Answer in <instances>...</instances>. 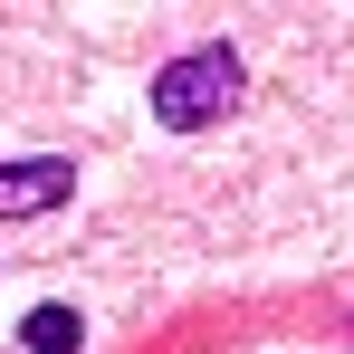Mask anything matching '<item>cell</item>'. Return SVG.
<instances>
[{
	"mask_svg": "<svg viewBox=\"0 0 354 354\" xmlns=\"http://www.w3.org/2000/svg\"><path fill=\"white\" fill-rule=\"evenodd\" d=\"M239 48H192L153 77V124H173V134H201V124H221L239 106Z\"/></svg>",
	"mask_w": 354,
	"mask_h": 354,
	"instance_id": "1",
	"label": "cell"
},
{
	"mask_svg": "<svg viewBox=\"0 0 354 354\" xmlns=\"http://www.w3.org/2000/svg\"><path fill=\"white\" fill-rule=\"evenodd\" d=\"M67 192H77L67 153H19V163H0V221H39V211H58Z\"/></svg>",
	"mask_w": 354,
	"mask_h": 354,
	"instance_id": "2",
	"label": "cell"
},
{
	"mask_svg": "<svg viewBox=\"0 0 354 354\" xmlns=\"http://www.w3.org/2000/svg\"><path fill=\"white\" fill-rule=\"evenodd\" d=\"M86 345V316H77V306H39V316H29V354H77Z\"/></svg>",
	"mask_w": 354,
	"mask_h": 354,
	"instance_id": "3",
	"label": "cell"
}]
</instances>
